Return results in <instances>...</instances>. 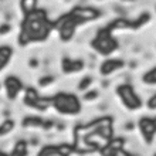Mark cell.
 Wrapping results in <instances>:
<instances>
[{"label":"cell","instance_id":"obj_1","mask_svg":"<svg viewBox=\"0 0 156 156\" xmlns=\"http://www.w3.org/2000/svg\"><path fill=\"white\" fill-rule=\"evenodd\" d=\"M55 105L60 111L62 112H77L78 111V102L74 97L70 95H60L55 101Z\"/></svg>","mask_w":156,"mask_h":156},{"label":"cell","instance_id":"obj_2","mask_svg":"<svg viewBox=\"0 0 156 156\" xmlns=\"http://www.w3.org/2000/svg\"><path fill=\"white\" fill-rule=\"evenodd\" d=\"M121 92H122V97L123 99H125V102L129 105V107H138L139 105V101H138V98H136L135 95L132 94V91L128 88V87H123V88H121Z\"/></svg>","mask_w":156,"mask_h":156},{"label":"cell","instance_id":"obj_3","mask_svg":"<svg viewBox=\"0 0 156 156\" xmlns=\"http://www.w3.org/2000/svg\"><path fill=\"white\" fill-rule=\"evenodd\" d=\"M6 85H7V90H9V94H10V97H13V95H14L17 91H19V88H20V84H19V81H16L14 78H9L7 82H6Z\"/></svg>","mask_w":156,"mask_h":156},{"label":"cell","instance_id":"obj_4","mask_svg":"<svg viewBox=\"0 0 156 156\" xmlns=\"http://www.w3.org/2000/svg\"><path fill=\"white\" fill-rule=\"evenodd\" d=\"M121 66L119 62H114V61H109V62H105V66L102 67V73L104 74H107V73H111V70H114V67H118Z\"/></svg>","mask_w":156,"mask_h":156},{"label":"cell","instance_id":"obj_5","mask_svg":"<svg viewBox=\"0 0 156 156\" xmlns=\"http://www.w3.org/2000/svg\"><path fill=\"white\" fill-rule=\"evenodd\" d=\"M23 4H24V9L26 10H31L34 6V0H24L23 2Z\"/></svg>","mask_w":156,"mask_h":156},{"label":"cell","instance_id":"obj_6","mask_svg":"<svg viewBox=\"0 0 156 156\" xmlns=\"http://www.w3.org/2000/svg\"><path fill=\"white\" fill-rule=\"evenodd\" d=\"M145 80H146V81H151V80H152V81H156V70L153 71V73H151V74L146 75Z\"/></svg>","mask_w":156,"mask_h":156}]
</instances>
